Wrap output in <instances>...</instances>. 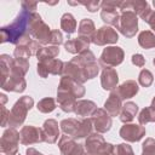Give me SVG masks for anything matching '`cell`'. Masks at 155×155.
Masks as SVG:
<instances>
[{"label":"cell","mask_w":155,"mask_h":155,"mask_svg":"<svg viewBox=\"0 0 155 155\" xmlns=\"http://www.w3.org/2000/svg\"><path fill=\"white\" fill-rule=\"evenodd\" d=\"M85 87L82 84L62 76L58 88H57V103L62 111L64 113H74L75 104L79 98L85 96Z\"/></svg>","instance_id":"6da1fadb"},{"label":"cell","mask_w":155,"mask_h":155,"mask_svg":"<svg viewBox=\"0 0 155 155\" xmlns=\"http://www.w3.org/2000/svg\"><path fill=\"white\" fill-rule=\"evenodd\" d=\"M34 12H29L27 10H21L12 23L1 27L0 34H1V42H10L17 45L23 36L29 34V24L30 19Z\"/></svg>","instance_id":"7a4b0ae2"},{"label":"cell","mask_w":155,"mask_h":155,"mask_svg":"<svg viewBox=\"0 0 155 155\" xmlns=\"http://www.w3.org/2000/svg\"><path fill=\"white\" fill-rule=\"evenodd\" d=\"M33 105H34V99L30 96H22L19 99H17L10 111L8 126L13 128L22 126L23 122L25 121L28 111L33 108Z\"/></svg>","instance_id":"3957f363"},{"label":"cell","mask_w":155,"mask_h":155,"mask_svg":"<svg viewBox=\"0 0 155 155\" xmlns=\"http://www.w3.org/2000/svg\"><path fill=\"white\" fill-rule=\"evenodd\" d=\"M86 155H113L114 144L105 142L102 133L92 132L85 140Z\"/></svg>","instance_id":"277c9868"},{"label":"cell","mask_w":155,"mask_h":155,"mask_svg":"<svg viewBox=\"0 0 155 155\" xmlns=\"http://www.w3.org/2000/svg\"><path fill=\"white\" fill-rule=\"evenodd\" d=\"M51 31L52 29L42 21L41 16L34 12L29 24V35L41 45H48L51 40Z\"/></svg>","instance_id":"5b68a950"},{"label":"cell","mask_w":155,"mask_h":155,"mask_svg":"<svg viewBox=\"0 0 155 155\" xmlns=\"http://www.w3.org/2000/svg\"><path fill=\"white\" fill-rule=\"evenodd\" d=\"M115 28L125 38H133L138 31V16L131 10L120 12V18Z\"/></svg>","instance_id":"8992f818"},{"label":"cell","mask_w":155,"mask_h":155,"mask_svg":"<svg viewBox=\"0 0 155 155\" xmlns=\"http://www.w3.org/2000/svg\"><path fill=\"white\" fill-rule=\"evenodd\" d=\"M19 142H21L19 132L13 127H8L4 131L2 136H1L0 151L4 155H17Z\"/></svg>","instance_id":"52a82bcc"},{"label":"cell","mask_w":155,"mask_h":155,"mask_svg":"<svg viewBox=\"0 0 155 155\" xmlns=\"http://www.w3.org/2000/svg\"><path fill=\"white\" fill-rule=\"evenodd\" d=\"M41 44L38 42L36 40L31 39V36L29 34H27L25 36H23L21 39V41L16 45L15 50H13V56L15 58H23V59H28L31 56H36L39 50L41 48Z\"/></svg>","instance_id":"ba28073f"},{"label":"cell","mask_w":155,"mask_h":155,"mask_svg":"<svg viewBox=\"0 0 155 155\" xmlns=\"http://www.w3.org/2000/svg\"><path fill=\"white\" fill-rule=\"evenodd\" d=\"M125 52L119 46H107L99 57V64L103 68L117 67L124 62Z\"/></svg>","instance_id":"9c48e42d"},{"label":"cell","mask_w":155,"mask_h":155,"mask_svg":"<svg viewBox=\"0 0 155 155\" xmlns=\"http://www.w3.org/2000/svg\"><path fill=\"white\" fill-rule=\"evenodd\" d=\"M117 40H119V34L110 25H103V27H101L91 36V42L94 44V45H97V46L113 45V44H116Z\"/></svg>","instance_id":"30bf717a"},{"label":"cell","mask_w":155,"mask_h":155,"mask_svg":"<svg viewBox=\"0 0 155 155\" xmlns=\"http://www.w3.org/2000/svg\"><path fill=\"white\" fill-rule=\"evenodd\" d=\"M63 67H64V62L58 58L42 59V61H38L36 71L40 78L46 79L48 75H62Z\"/></svg>","instance_id":"8fae6325"},{"label":"cell","mask_w":155,"mask_h":155,"mask_svg":"<svg viewBox=\"0 0 155 155\" xmlns=\"http://www.w3.org/2000/svg\"><path fill=\"white\" fill-rule=\"evenodd\" d=\"M120 5H121V1H103L102 2L101 18L105 24L110 27L111 25L116 27L119 18H120V13H119Z\"/></svg>","instance_id":"7c38bea8"},{"label":"cell","mask_w":155,"mask_h":155,"mask_svg":"<svg viewBox=\"0 0 155 155\" xmlns=\"http://www.w3.org/2000/svg\"><path fill=\"white\" fill-rule=\"evenodd\" d=\"M119 134L124 140L128 143L139 142L145 136V127L136 124H125L124 126H121Z\"/></svg>","instance_id":"4fadbf2b"},{"label":"cell","mask_w":155,"mask_h":155,"mask_svg":"<svg viewBox=\"0 0 155 155\" xmlns=\"http://www.w3.org/2000/svg\"><path fill=\"white\" fill-rule=\"evenodd\" d=\"M21 134V144L22 145H31L35 143H41L44 142V134H42V128L27 125L23 126L19 131Z\"/></svg>","instance_id":"5bb4252c"},{"label":"cell","mask_w":155,"mask_h":155,"mask_svg":"<svg viewBox=\"0 0 155 155\" xmlns=\"http://www.w3.org/2000/svg\"><path fill=\"white\" fill-rule=\"evenodd\" d=\"M91 120L96 132L98 133H107L113 126L111 116L105 111V109H102V108H98L93 113V115L91 116Z\"/></svg>","instance_id":"9a60e30c"},{"label":"cell","mask_w":155,"mask_h":155,"mask_svg":"<svg viewBox=\"0 0 155 155\" xmlns=\"http://www.w3.org/2000/svg\"><path fill=\"white\" fill-rule=\"evenodd\" d=\"M1 88L8 92L22 93L27 88V81L24 76H17V75L10 74L4 81H1Z\"/></svg>","instance_id":"2e32d148"},{"label":"cell","mask_w":155,"mask_h":155,"mask_svg":"<svg viewBox=\"0 0 155 155\" xmlns=\"http://www.w3.org/2000/svg\"><path fill=\"white\" fill-rule=\"evenodd\" d=\"M91 39L86 36H78L75 39H69L64 42V48L67 52L73 54H79L85 50H90Z\"/></svg>","instance_id":"e0dca14e"},{"label":"cell","mask_w":155,"mask_h":155,"mask_svg":"<svg viewBox=\"0 0 155 155\" xmlns=\"http://www.w3.org/2000/svg\"><path fill=\"white\" fill-rule=\"evenodd\" d=\"M41 128H42V134H44V142L48 144H54L59 137L58 122L54 119H47L45 120Z\"/></svg>","instance_id":"ac0fdd59"},{"label":"cell","mask_w":155,"mask_h":155,"mask_svg":"<svg viewBox=\"0 0 155 155\" xmlns=\"http://www.w3.org/2000/svg\"><path fill=\"white\" fill-rule=\"evenodd\" d=\"M119 75L114 68H103L101 74V85L105 91H114L117 87Z\"/></svg>","instance_id":"d6986e66"},{"label":"cell","mask_w":155,"mask_h":155,"mask_svg":"<svg viewBox=\"0 0 155 155\" xmlns=\"http://www.w3.org/2000/svg\"><path fill=\"white\" fill-rule=\"evenodd\" d=\"M104 109L111 117L120 115L121 109H122V99L120 94L117 93L116 88L114 91H110V94L104 103Z\"/></svg>","instance_id":"ffe728a7"},{"label":"cell","mask_w":155,"mask_h":155,"mask_svg":"<svg viewBox=\"0 0 155 155\" xmlns=\"http://www.w3.org/2000/svg\"><path fill=\"white\" fill-rule=\"evenodd\" d=\"M97 104L93 101L90 99H78L75 108H74V113L78 116L84 117H91L93 115V113L97 110Z\"/></svg>","instance_id":"44dd1931"},{"label":"cell","mask_w":155,"mask_h":155,"mask_svg":"<svg viewBox=\"0 0 155 155\" xmlns=\"http://www.w3.org/2000/svg\"><path fill=\"white\" fill-rule=\"evenodd\" d=\"M116 91L120 94L122 101L130 99L138 93L139 91L138 82H136V80H126L125 82H122L120 86L116 87Z\"/></svg>","instance_id":"7402d4cb"},{"label":"cell","mask_w":155,"mask_h":155,"mask_svg":"<svg viewBox=\"0 0 155 155\" xmlns=\"http://www.w3.org/2000/svg\"><path fill=\"white\" fill-rule=\"evenodd\" d=\"M137 111H138V105L134 102L128 101L125 104H122V109H121V113L119 115L120 120L124 124H128V122H131L136 117Z\"/></svg>","instance_id":"603a6c76"},{"label":"cell","mask_w":155,"mask_h":155,"mask_svg":"<svg viewBox=\"0 0 155 155\" xmlns=\"http://www.w3.org/2000/svg\"><path fill=\"white\" fill-rule=\"evenodd\" d=\"M29 62L28 59L23 58H13L11 63V75H17V76H25V74L29 70Z\"/></svg>","instance_id":"cb8c5ba5"},{"label":"cell","mask_w":155,"mask_h":155,"mask_svg":"<svg viewBox=\"0 0 155 155\" xmlns=\"http://www.w3.org/2000/svg\"><path fill=\"white\" fill-rule=\"evenodd\" d=\"M61 126V130L63 131L64 134H68L70 137H75L76 132H78V128L80 126V120L78 119H74V117H69V119H64L61 121L59 124Z\"/></svg>","instance_id":"d4e9b609"},{"label":"cell","mask_w":155,"mask_h":155,"mask_svg":"<svg viewBox=\"0 0 155 155\" xmlns=\"http://www.w3.org/2000/svg\"><path fill=\"white\" fill-rule=\"evenodd\" d=\"M92 127H93V124H92L91 117H84V119H81L80 120V126L78 128V132H76L74 139H84V138H87L92 133Z\"/></svg>","instance_id":"484cf974"},{"label":"cell","mask_w":155,"mask_h":155,"mask_svg":"<svg viewBox=\"0 0 155 155\" xmlns=\"http://www.w3.org/2000/svg\"><path fill=\"white\" fill-rule=\"evenodd\" d=\"M76 25H78L76 19L74 18V16H73L71 13L67 12V13H64V15L61 17V29H62L64 33H67V34H73V33H75Z\"/></svg>","instance_id":"4316f807"},{"label":"cell","mask_w":155,"mask_h":155,"mask_svg":"<svg viewBox=\"0 0 155 155\" xmlns=\"http://www.w3.org/2000/svg\"><path fill=\"white\" fill-rule=\"evenodd\" d=\"M75 145H76V142L73 137H70L68 134H63V136L59 137L58 148H59L62 155H70V153L73 151Z\"/></svg>","instance_id":"83f0119b"},{"label":"cell","mask_w":155,"mask_h":155,"mask_svg":"<svg viewBox=\"0 0 155 155\" xmlns=\"http://www.w3.org/2000/svg\"><path fill=\"white\" fill-rule=\"evenodd\" d=\"M138 44L140 47L149 50L155 47V34L151 30H143L138 35Z\"/></svg>","instance_id":"f1b7e54d"},{"label":"cell","mask_w":155,"mask_h":155,"mask_svg":"<svg viewBox=\"0 0 155 155\" xmlns=\"http://www.w3.org/2000/svg\"><path fill=\"white\" fill-rule=\"evenodd\" d=\"M78 31H79V35L80 36H86V38H90L94 34L96 31V27H94V23L91 18H82L79 23V28H78Z\"/></svg>","instance_id":"f546056e"},{"label":"cell","mask_w":155,"mask_h":155,"mask_svg":"<svg viewBox=\"0 0 155 155\" xmlns=\"http://www.w3.org/2000/svg\"><path fill=\"white\" fill-rule=\"evenodd\" d=\"M59 54V47L58 46H53V45H48V46H42L36 57L38 61H42V59H51V58H56Z\"/></svg>","instance_id":"4dcf8cb0"},{"label":"cell","mask_w":155,"mask_h":155,"mask_svg":"<svg viewBox=\"0 0 155 155\" xmlns=\"http://www.w3.org/2000/svg\"><path fill=\"white\" fill-rule=\"evenodd\" d=\"M138 122L142 126H145L148 122H155V109L153 107L143 108L138 115Z\"/></svg>","instance_id":"1f68e13d"},{"label":"cell","mask_w":155,"mask_h":155,"mask_svg":"<svg viewBox=\"0 0 155 155\" xmlns=\"http://www.w3.org/2000/svg\"><path fill=\"white\" fill-rule=\"evenodd\" d=\"M56 101L51 97H46V98H42L36 104V109L40 111V113H44V114H48V113H52L54 109H56Z\"/></svg>","instance_id":"d6a6232c"},{"label":"cell","mask_w":155,"mask_h":155,"mask_svg":"<svg viewBox=\"0 0 155 155\" xmlns=\"http://www.w3.org/2000/svg\"><path fill=\"white\" fill-rule=\"evenodd\" d=\"M138 82L143 87H149L154 82V75L148 69H142L138 75Z\"/></svg>","instance_id":"836d02e7"},{"label":"cell","mask_w":155,"mask_h":155,"mask_svg":"<svg viewBox=\"0 0 155 155\" xmlns=\"http://www.w3.org/2000/svg\"><path fill=\"white\" fill-rule=\"evenodd\" d=\"M113 155H136L132 147L126 143H120L114 145L113 148Z\"/></svg>","instance_id":"e575fe53"},{"label":"cell","mask_w":155,"mask_h":155,"mask_svg":"<svg viewBox=\"0 0 155 155\" xmlns=\"http://www.w3.org/2000/svg\"><path fill=\"white\" fill-rule=\"evenodd\" d=\"M142 155H155V139L151 137L145 138L142 144Z\"/></svg>","instance_id":"d590c367"},{"label":"cell","mask_w":155,"mask_h":155,"mask_svg":"<svg viewBox=\"0 0 155 155\" xmlns=\"http://www.w3.org/2000/svg\"><path fill=\"white\" fill-rule=\"evenodd\" d=\"M140 18H142L145 23H148V24L150 25V28L154 30V34H155V11H153L150 7H148V8L144 11V13L140 16Z\"/></svg>","instance_id":"8d00e7d4"},{"label":"cell","mask_w":155,"mask_h":155,"mask_svg":"<svg viewBox=\"0 0 155 155\" xmlns=\"http://www.w3.org/2000/svg\"><path fill=\"white\" fill-rule=\"evenodd\" d=\"M50 44L53 45V46H59L61 44H63V35L59 30H56L53 29L51 31V40H50Z\"/></svg>","instance_id":"74e56055"},{"label":"cell","mask_w":155,"mask_h":155,"mask_svg":"<svg viewBox=\"0 0 155 155\" xmlns=\"http://www.w3.org/2000/svg\"><path fill=\"white\" fill-rule=\"evenodd\" d=\"M80 5H84L87 8V11H90V12H96L102 6V1L92 0V1H88V2H80Z\"/></svg>","instance_id":"f35d334b"},{"label":"cell","mask_w":155,"mask_h":155,"mask_svg":"<svg viewBox=\"0 0 155 155\" xmlns=\"http://www.w3.org/2000/svg\"><path fill=\"white\" fill-rule=\"evenodd\" d=\"M131 62H132V64H134L136 67L142 68V67H144V64H145V58H144V56L140 54V53H134V54H132V57H131Z\"/></svg>","instance_id":"ab89813d"},{"label":"cell","mask_w":155,"mask_h":155,"mask_svg":"<svg viewBox=\"0 0 155 155\" xmlns=\"http://www.w3.org/2000/svg\"><path fill=\"white\" fill-rule=\"evenodd\" d=\"M1 127L8 126V120H10V110L6 109L5 105H1Z\"/></svg>","instance_id":"60d3db41"},{"label":"cell","mask_w":155,"mask_h":155,"mask_svg":"<svg viewBox=\"0 0 155 155\" xmlns=\"http://www.w3.org/2000/svg\"><path fill=\"white\" fill-rule=\"evenodd\" d=\"M21 5H22V8L23 10H27L29 12H35V10L38 7V4L36 2H29V1H22Z\"/></svg>","instance_id":"b9f144b4"},{"label":"cell","mask_w":155,"mask_h":155,"mask_svg":"<svg viewBox=\"0 0 155 155\" xmlns=\"http://www.w3.org/2000/svg\"><path fill=\"white\" fill-rule=\"evenodd\" d=\"M25 155H44V154L40 153L39 150H36L35 148H27V150H25Z\"/></svg>","instance_id":"7bdbcfd3"},{"label":"cell","mask_w":155,"mask_h":155,"mask_svg":"<svg viewBox=\"0 0 155 155\" xmlns=\"http://www.w3.org/2000/svg\"><path fill=\"white\" fill-rule=\"evenodd\" d=\"M0 98H1V105H5V103L7 102V97H6L4 93H1V94H0Z\"/></svg>","instance_id":"ee69618b"},{"label":"cell","mask_w":155,"mask_h":155,"mask_svg":"<svg viewBox=\"0 0 155 155\" xmlns=\"http://www.w3.org/2000/svg\"><path fill=\"white\" fill-rule=\"evenodd\" d=\"M150 107H153L154 109H155V96H154V98H153V101H151V105Z\"/></svg>","instance_id":"f6af8a7d"},{"label":"cell","mask_w":155,"mask_h":155,"mask_svg":"<svg viewBox=\"0 0 155 155\" xmlns=\"http://www.w3.org/2000/svg\"><path fill=\"white\" fill-rule=\"evenodd\" d=\"M153 64H154V65H155V58H154V59H153Z\"/></svg>","instance_id":"bcb514c9"},{"label":"cell","mask_w":155,"mask_h":155,"mask_svg":"<svg viewBox=\"0 0 155 155\" xmlns=\"http://www.w3.org/2000/svg\"><path fill=\"white\" fill-rule=\"evenodd\" d=\"M153 5H154V7H155V0H154V1H153Z\"/></svg>","instance_id":"7dc6e473"},{"label":"cell","mask_w":155,"mask_h":155,"mask_svg":"<svg viewBox=\"0 0 155 155\" xmlns=\"http://www.w3.org/2000/svg\"><path fill=\"white\" fill-rule=\"evenodd\" d=\"M17 155H21V154H17Z\"/></svg>","instance_id":"c3c4849f"}]
</instances>
